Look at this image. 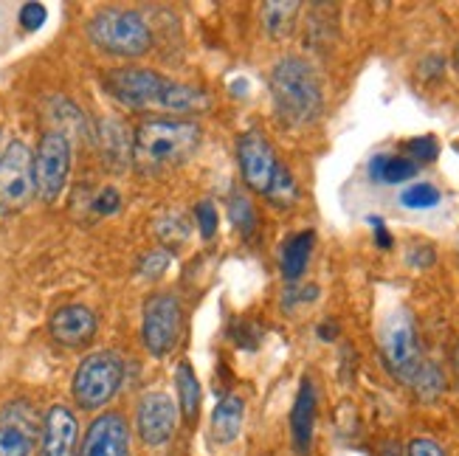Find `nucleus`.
Listing matches in <instances>:
<instances>
[{"mask_svg": "<svg viewBox=\"0 0 459 456\" xmlns=\"http://www.w3.org/2000/svg\"><path fill=\"white\" fill-rule=\"evenodd\" d=\"M316 386L310 378H302V386H299V394L290 409V437H293V448L299 453H307L313 445V431H316Z\"/></svg>", "mask_w": 459, "mask_h": 456, "instance_id": "nucleus-16", "label": "nucleus"}, {"mask_svg": "<svg viewBox=\"0 0 459 456\" xmlns=\"http://www.w3.org/2000/svg\"><path fill=\"white\" fill-rule=\"evenodd\" d=\"M79 423L68 406H51L39 428V456H74Z\"/></svg>", "mask_w": 459, "mask_h": 456, "instance_id": "nucleus-14", "label": "nucleus"}, {"mask_svg": "<svg viewBox=\"0 0 459 456\" xmlns=\"http://www.w3.org/2000/svg\"><path fill=\"white\" fill-rule=\"evenodd\" d=\"M167 265H169V254L167 251H152L142 260V268H138V271H142V276L155 280V276H161L167 271Z\"/></svg>", "mask_w": 459, "mask_h": 456, "instance_id": "nucleus-28", "label": "nucleus"}, {"mask_svg": "<svg viewBox=\"0 0 459 456\" xmlns=\"http://www.w3.org/2000/svg\"><path fill=\"white\" fill-rule=\"evenodd\" d=\"M271 201L276 203V206H290L296 197H299V186H296V181H293V175L279 164L276 167V175H273V181H271V189L265 192Z\"/></svg>", "mask_w": 459, "mask_h": 456, "instance_id": "nucleus-24", "label": "nucleus"}, {"mask_svg": "<svg viewBox=\"0 0 459 456\" xmlns=\"http://www.w3.org/2000/svg\"><path fill=\"white\" fill-rule=\"evenodd\" d=\"M237 158H239V172L248 189L265 194L271 189V181L276 175V155L268 144V138L256 130H248L237 138Z\"/></svg>", "mask_w": 459, "mask_h": 456, "instance_id": "nucleus-11", "label": "nucleus"}, {"mask_svg": "<svg viewBox=\"0 0 459 456\" xmlns=\"http://www.w3.org/2000/svg\"><path fill=\"white\" fill-rule=\"evenodd\" d=\"M381 456H401V451H397V445H386Z\"/></svg>", "mask_w": 459, "mask_h": 456, "instance_id": "nucleus-34", "label": "nucleus"}, {"mask_svg": "<svg viewBox=\"0 0 459 456\" xmlns=\"http://www.w3.org/2000/svg\"><path fill=\"white\" fill-rule=\"evenodd\" d=\"M271 96L273 108L285 125L307 127L313 125L325 108L322 82H318L316 68L302 56L279 59L271 71Z\"/></svg>", "mask_w": 459, "mask_h": 456, "instance_id": "nucleus-3", "label": "nucleus"}, {"mask_svg": "<svg viewBox=\"0 0 459 456\" xmlns=\"http://www.w3.org/2000/svg\"><path fill=\"white\" fill-rule=\"evenodd\" d=\"M118 206H122V197H118V192L113 186H105L93 201V211H99V214H113V211H118Z\"/></svg>", "mask_w": 459, "mask_h": 456, "instance_id": "nucleus-30", "label": "nucleus"}, {"mask_svg": "<svg viewBox=\"0 0 459 456\" xmlns=\"http://www.w3.org/2000/svg\"><path fill=\"white\" fill-rule=\"evenodd\" d=\"M243 420H246V400L243 398H223L217 403L214 414H212V434L214 440L221 445H229L239 437V428H243Z\"/></svg>", "mask_w": 459, "mask_h": 456, "instance_id": "nucleus-17", "label": "nucleus"}, {"mask_svg": "<svg viewBox=\"0 0 459 456\" xmlns=\"http://www.w3.org/2000/svg\"><path fill=\"white\" fill-rule=\"evenodd\" d=\"M409 262L414 268H429V265H434V248L431 245H414L409 251Z\"/></svg>", "mask_w": 459, "mask_h": 456, "instance_id": "nucleus-32", "label": "nucleus"}, {"mask_svg": "<svg viewBox=\"0 0 459 456\" xmlns=\"http://www.w3.org/2000/svg\"><path fill=\"white\" fill-rule=\"evenodd\" d=\"M138 437L147 445H164L172 440L175 426H178V409L169 394L164 391H150L138 403Z\"/></svg>", "mask_w": 459, "mask_h": 456, "instance_id": "nucleus-12", "label": "nucleus"}, {"mask_svg": "<svg viewBox=\"0 0 459 456\" xmlns=\"http://www.w3.org/2000/svg\"><path fill=\"white\" fill-rule=\"evenodd\" d=\"M130 453V431L122 414H99L91 423L79 456H127Z\"/></svg>", "mask_w": 459, "mask_h": 456, "instance_id": "nucleus-13", "label": "nucleus"}, {"mask_svg": "<svg viewBox=\"0 0 459 456\" xmlns=\"http://www.w3.org/2000/svg\"><path fill=\"white\" fill-rule=\"evenodd\" d=\"M46 23V6L43 4H26L20 9V26L26 31H37L39 26Z\"/></svg>", "mask_w": 459, "mask_h": 456, "instance_id": "nucleus-29", "label": "nucleus"}, {"mask_svg": "<svg viewBox=\"0 0 459 456\" xmlns=\"http://www.w3.org/2000/svg\"><path fill=\"white\" fill-rule=\"evenodd\" d=\"M34 155L14 138L0 155V211H20L34 197Z\"/></svg>", "mask_w": 459, "mask_h": 456, "instance_id": "nucleus-9", "label": "nucleus"}, {"mask_svg": "<svg viewBox=\"0 0 459 456\" xmlns=\"http://www.w3.org/2000/svg\"><path fill=\"white\" fill-rule=\"evenodd\" d=\"M96 315L93 310H88L85 305H68V307H59L54 315H51V339L63 347H85L93 341L96 335Z\"/></svg>", "mask_w": 459, "mask_h": 456, "instance_id": "nucleus-15", "label": "nucleus"}, {"mask_svg": "<svg viewBox=\"0 0 459 456\" xmlns=\"http://www.w3.org/2000/svg\"><path fill=\"white\" fill-rule=\"evenodd\" d=\"M71 172V144L63 130H51L39 138L34 152V186L46 203H54L65 189Z\"/></svg>", "mask_w": 459, "mask_h": 456, "instance_id": "nucleus-8", "label": "nucleus"}, {"mask_svg": "<svg viewBox=\"0 0 459 456\" xmlns=\"http://www.w3.org/2000/svg\"><path fill=\"white\" fill-rule=\"evenodd\" d=\"M406 456H446V451L429 437H414L406 448Z\"/></svg>", "mask_w": 459, "mask_h": 456, "instance_id": "nucleus-31", "label": "nucleus"}, {"mask_svg": "<svg viewBox=\"0 0 459 456\" xmlns=\"http://www.w3.org/2000/svg\"><path fill=\"white\" fill-rule=\"evenodd\" d=\"M411 389H414V394L420 400H426V403H431V400H437L443 394V389H446V378H443V372L437 369L434 364H426L423 361V366H420V372L414 374V381L409 383Z\"/></svg>", "mask_w": 459, "mask_h": 456, "instance_id": "nucleus-22", "label": "nucleus"}, {"mask_svg": "<svg viewBox=\"0 0 459 456\" xmlns=\"http://www.w3.org/2000/svg\"><path fill=\"white\" fill-rule=\"evenodd\" d=\"M229 211H231V223L243 231V234H251L254 231V223H256V214H254V206L246 194H231L229 201Z\"/></svg>", "mask_w": 459, "mask_h": 456, "instance_id": "nucleus-25", "label": "nucleus"}, {"mask_svg": "<svg viewBox=\"0 0 459 456\" xmlns=\"http://www.w3.org/2000/svg\"><path fill=\"white\" fill-rule=\"evenodd\" d=\"M184 330V310L181 302L172 293H155L144 305V319H142V339L150 355L164 358L169 355L181 339Z\"/></svg>", "mask_w": 459, "mask_h": 456, "instance_id": "nucleus-7", "label": "nucleus"}, {"mask_svg": "<svg viewBox=\"0 0 459 456\" xmlns=\"http://www.w3.org/2000/svg\"><path fill=\"white\" fill-rule=\"evenodd\" d=\"M381 355L392 378L411 383L423 366L420 341H417L414 315L406 307H394L381 324Z\"/></svg>", "mask_w": 459, "mask_h": 456, "instance_id": "nucleus-5", "label": "nucleus"}, {"mask_svg": "<svg viewBox=\"0 0 459 456\" xmlns=\"http://www.w3.org/2000/svg\"><path fill=\"white\" fill-rule=\"evenodd\" d=\"M417 167L406 155H377L369 161V175L377 184H406L417 175Z\"/></svg>", "mask_w": 459, "mask_h": 456, "instance_id": "nucleus-19", "label": "nucleus"}, {"mask_svg": "<svg viewBox=\"0 0 459 456\" xmlns=\"http://www.w3.org/2000/svg\"><path fill=\"white\" fill-rule=\"evenodd\" d=\"M195 220H197V228H201V234L206 237V240H212V237L217 234V209L209 201L195 206Z\"/></svg>", "mask_w": 459, "mask_h": 456, "instance_id": "nucleus-27", "label": "nucleus"}, {"mask_svg": "<svg viewBox=\"0 0 459 456\" xmlns=\"http://www.w3.org/2000/svg\"><path fill=\"white\" fill-rule=\"evenodd\" d=\"M313 245H316V231H299L285 243V248H282V276L288 282L302 280V273L307 271V262H310Z\"/></svg>", "mask_w": 459, "mask_h": 456, "instance_id": "nucleus-18", "label": "nucleus"}, {"mask_svg": "<svg viewBox=\"0 0 459 456\" xmlns=\"http://www.w3.org/2000/svg\"><path fill=\"white\" fill-rule=\"evenodd\" d=\"M201 147V127L181 118L150 116L133 135V164L144 175H158L186 164Z\"/></svg>", "mask_w": 459, "mask_h": 456, "instance_id": "nucleus-2", "label": "nucleus"}, {"mask_svg": "<svg viewBox=\"0 0 459 456\" xmlns=\"http://www.w3.org/2000/svg\"><path fill=\"white\" fill-rule=\"evenodd\" d=\"M411 161L420 167V164H429V161H437V152H440V144H437L434 135H420V138H411L406 144Z\"/></svg>", "mask_w": 459, "mask_h": 456, "instance_id": "nucleus-26", "label": "nucleus"}, {"mask_svg": "<svg viewBox=\"0 0 459 456\" xmlns=\"http://www.w3.org/2000/svg\"><path fill=\"white\" fill-rule=\"evenodd\" d=\"M39 417L29 400H12L0 409V456H31L39 437Z\"/></svg>", "mask_w": 459, "mask_h": 456, "instance_id": "nucleus-10", "label": "nucleus"}, {"mask_svg": "<svg viewBox=\"0 0 459 456\" xmlns=\"http://www.w3.org/2000/svg\"><path fill=\"white\" fill-rule=\"evenodd\" d=\"M369 223L375 226V240H377V245H381V248H392V237H389V231H386L381 217H369Z\"/></svg>", "mask_w": 459, "mask_h": 456, "instance_id": "nucleus-33", "label": "nucleus"}, {"mask_svg": "<svg viewBox=\"0 0 459 456\" xmlns=\"http://www.w3.org/2000/svg\"><path fill=\"white\" fill-rule=\"evenodd\" d=\"M397 201H401V206H406V209L423 211V209H434L437 203H440L443 194H440V189H437L434 184H414V186L403 189Z\"/></svg>", "mask_w": 459, "mask_h": 456, "instance_id": "nucleus-23", "label": "nucleus"}, {"mask_svg": "<svg viewBox=\"0 0 459 456\" xmlns=\"http://www.w3.org/2000/svg\"><path fill=\"white\" fill-rule=\"evenodd\" d=\"M175 386H178V398H181V414L189 426L197 423V411H201V383H197V374L189 361H181L175 369Z\"/></svg>", "mask_w": 459, "mask_h": 456, "instance_id": "nucleus-20", "label": "nucleus"}, {"mask_svg": "<svg viewBox=\"0 0 459 456\" xmlns=\"http://www.w3.org/2000/svg\"><path fill=\"white\" fill-rule=\"evenodd\" d=\"M122 381H125L122 358H118L116 352H93L76 366L74 383H71L74 400L79 409L96 411L116 398Z\"/></svg>", "mask_w": 459, "mask_h": 456, "instance_id": "nucleus-6", "label": "nucleus"}, {"mask_svg": "<svg viewBox=\"0 0 459 456\" xmlns=\"http://www.w3.org/2000/svg\"><path fill=\"white\" fill-rule=\"evenodd\" d=\"M456 59H459V46H456Z\"/></svg>", "mask_w": 459, "mask_h": 456, "instance_id": "nucleus-35", "label": "nucleus"}, {"mask_svg": "<svg viewBox=\"0 0 459 456\" xmlns=\"http://www.w3.org/2000/svg\"><path fill=\"white\" fill-rule=\"evenodd\" d=\"M88 37L110 56H142L152 46L150 26L133 9H105L88 23Z\"/></svg>", "mask_w": 459, "mask_h": 456, "instance_id": "nucleus-4", "label": "nucleus"}, {"mask_svg": "<svg viewBox=\"0 0 459 456\" xmlns=\"http://www.w3.org/2000/svg\"><path fill=\"white\" fill-rule=\"evenodd\" d=\"M299 4L293 0H273V4H263V26L273 39H282L290 37L293 26H296V17H299Z\"/></svg>", "mask_w": 459, "mask_h": 456, "instance_id": "nucleus-21", "label": "nucleus"}, {"mask_svg": "<svg viewBox=\"0 0 459 456\" xmlns=\"http://www.w3.org/2000/svg\"><path fill=\"white\" fill-rule=\"evenodd\" d=\"M105 90L133 110H172V113H201L212 105L206 90L172 82L150 68H116L105 73Z\"/></svg>", "mask_w": 459, "mask_h": 456, "instance_id": "nucleus-1", "label": "nucleus"}]
</instances>
